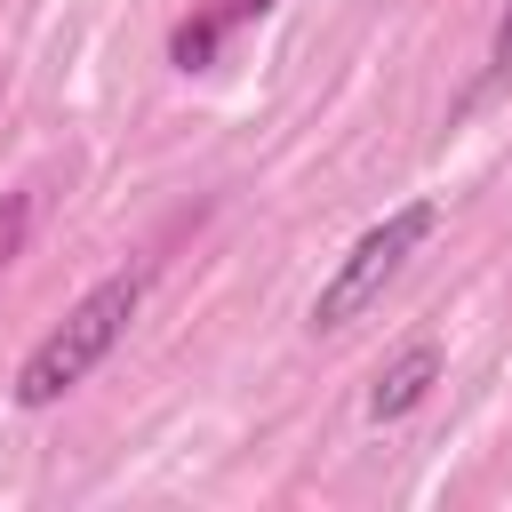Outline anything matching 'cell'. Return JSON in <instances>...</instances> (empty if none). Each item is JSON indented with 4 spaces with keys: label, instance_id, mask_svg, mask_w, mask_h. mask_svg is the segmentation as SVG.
Segmentation results:
<instances>
[{
    "label": "cell",
    "instance_id": "obj_1",
    "mask_svg": "<svg viewBox=\"0 0 512 512\" xmlns=\"http://www.w3.org/2000/svg\"><path fill=\"white\" fill-rule=\"evenodd\" d=\"M136 304H144V272H136V264H128V272H104V280L24 352V368H16V408H56L72 384H88V376L112 360V344L128 336Z\"/></svg>",
    "mask_w": 512,
    "mask_h": 512
},
{
    "label": "cell",
    "instance_id": "obj_2",
    "mask_svg": "<svg viewBox=\"0 0 512 512\" xmlns=\"http://www.w3.org/2000/svg\"><path fill=\"white\" fill-rule=\"evenodd\" d=\"M432 224H440V208H432V200H400L392 216H376V224L336 256V272L320 280V296H312V328H320V336H336V328H352L360 312H376V304H384V288L408 272V256L432 240Z\"/></svg>",
    "mask_w": 512,
    "mask_h": 512
},
{
    "label": "cell",
    "instance_id": "obj_3",
    "mask_svg": "<svg viewBox=\"0 0 512 512\" xmlns=\"http://www.w3.org/2000/svg\"><path fill=\"white\" fill-rule=\"evenodd\" d=\"M432 384H440V344L424 336V344H408V352H392V360L376 368V384H368V416L392 424V416H408Z\"/></svg>",
    "mask_w": 512,
    "mask_h": 512
},
{
    "label": "cell",
    "instance_id": "obj_4",
    "mask_svg": "<svg viewBox=\"0 0 512 512\" xmlns=\"http://www.w3.org/2000/svg\"><path fill=\"white\" fill-rule=\"evenodd\" d=\"M216 48H224V16H216V8H200V16H184V24L168 32V64H176V72H208Z\"/></svg>",
    "mask_w": 512,
    "mask_h": 512
},
{
    "label": "cell",
    "instance_id": "obj_5",
    "mask_svg": "<svg viewBox=\"0 0 512 512\" xmlns=\"http://www.w3.org/2000/svg\"><path fill=\"white\" fill-rule=\"evenodd\" d=\"M24 232H32V192H8L0 200V264L24 256Z\"/></svg>",
    "mask_w": 512,
    "mask_h": 512
},
{
    "label": "cell",
    "instance_id": "obj_6",
    "mask_svg": "<svg viewBox=\"0 0 512 512\" xmlns=\"http://www.w3.org/2000/svg\"><path fill=\"white\" fill-rule=\"evenodd\" d=\"M488 80H512V8L496 16V40H488Z\"/></svg>",
    "mask_w": 512,
    "mask_h": 512
},
{
    "label": "cell",
    "instance_id": "obj_7",
    "mask_svg": "<svg viewBox=\"0 0 512 512\" xmlns=\"http://www.w3.org/2000/svg\"><path fill=\"white\" fill-rule=\"evenodd\" d=\"M208 8H216V16H224V32H232V24H256L272 0H208Z\"/></svg>",
    "mask_w": 512,
    "mask_h": 512
}]
</instances>
